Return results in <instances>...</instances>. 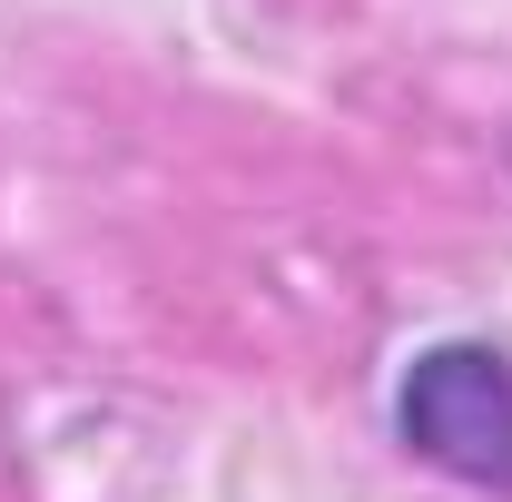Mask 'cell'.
I'll use <instances>...</instances> for the list:
<instances>
[{"label":"cell","instance_id":"1","mask_svg":"<svg viewBox=\"0 0 512 502\" xmlns=\"http://www.w3.org/2000/svg\"><path fill=\"white\" fill-rule=\"evenodd\" d=\"M394 434L414 463H434L473 493H512V355L444 335L394 384Z\"/></svg>","mask_w":512,"mask_h":502}]
</instances>
